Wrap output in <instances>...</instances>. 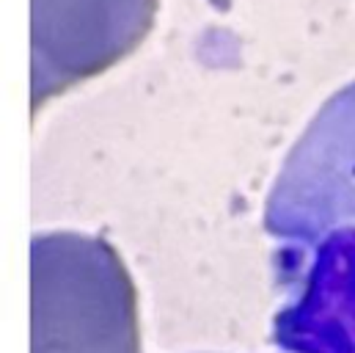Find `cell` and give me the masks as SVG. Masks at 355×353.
Here are the masks:
<instances>
[{
    "label": "cell",
    "mask_w": 355,
    "mask_h": 353,
    "mask_svg": "<svg viewBox=\"0 0 355 353\" xmlns=\"http://www.w3.org/2000/svg\"><path fill=\"white\" fill-rule=\"evenodd\" d=\"M265 218L278 254V345L355 353V81L289 152Z\"/></svg>",
    "instance_id": "obj_1"
},
{
    "label": "cell",
    "mask_w": 355,
    "mask_h": 353,
    "mask_svg": "<svg viewBox=\"0 0 355 353\" xmlns=\"http://www.w3.org/2000/svg\"><path fill=\"white\" fill-rule=\"evenodd\" d=\"M155 8L157 0H31L33 105L135 50Z\"/></svg>",
    "instance_id": "obj_2"
}]
</instances>
